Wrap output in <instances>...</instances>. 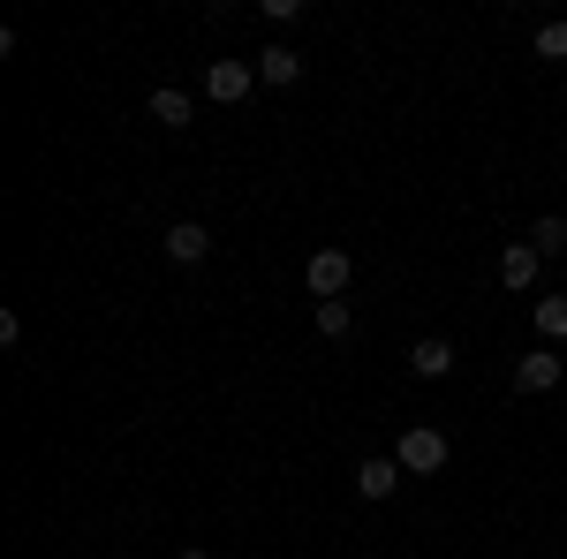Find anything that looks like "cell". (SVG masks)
I'll return each mask as SVG.
<instances>
[{
	"label": "cell",
	"instance_id": "obj_1",
	"mask_svg": "<svg viewBox=\"0 0 567 559\" xmlns=\"http://www.w3.org/2000/svg\"><path fill=\"white\" fill-rule=\"evenodd\" d=\"M393 462H401L409 476H439V469H446V431L409 424L401 438H393Z\"/></svg>",
	"mask_w": 567,
	"mask_h": 559
},
{
	"label": "cell",
	"instance_id": "obj_2",
	"mask_svg": "<svg viewBox=\"0 0 567 559\" xmlns=\"http://www.w3.org/2000/svg\"><path fill=\"white\" fill-rule=\"evenodd\" d=\"M303 280H310V296H318V302H341V296H349V280H355L349 250H318V258L303 265Z\"/></svg>",
	"mask_w": 567,
	"mask_h": 559
},
{
	"label": "cell",
	"instance_id": "obj_3",
	"mask_svg": "<svg viewBox=\"0 0 567 559\" xmlns=\"http://www.w3.org/2000/svg\"><path fill=\"white\" fill-rule=\"evenodd\" d=\"M250 84H258V69H250V61H213V69H205V91H213L219 106H243Z\"/></svg>",
	"mask_w": 567,
	"mask_h": 559
},
{
	"label": "cell",
	"instance_id": "obj_4",
	"mask_svg": "<svg viewBox=\"0 0 567 559\" xmlns=\"http://www.w3.org/2000/svg\"><path fill=\"white\" fill-rule=\"evenodd\" d=\"M560 371H567L560 348H529L523 363H515V393H553V386H560Z\"/></svg>",
	"mask_w": 567,
	"mask_h": 559
},
{
	"label": "cell",
	"instance_id": "obj_5",
	"mask_svg": "<svg viewBox=\"0 0 567 559\" xmlns=\"http://www.w3.org/2000/svg\"><path fill=\"white\" fill-rule=\"evenodd\" d=\"M401 462H393V454H371V462H363V469H355V491H363V499H371V507H379V499H393V491H401Z\"/></svg>",
	"mask_w": 567,
	"mask_h": 559
},
{
	"label": "cell",
	"instance_id": "obj_6",
	"mask_svg": "<svg viewBox=\"0 0 567 559\" xmlns=\"http://www.w3.org/2000/svg\"><path fill=\"white\" fill-rule=\"evenodd\" d=\"M537 272H545V258H537L529 242H507V250H499V288L523 296V288H537Z\"/></svg>",
	"mask_w": 567,
	"mask_h": 559
},
{
	"label": "cell",
	"instance_id": "obj_7",
	"mask_svg": "<svg viewBox=\"0 0 567 559\" xmlns=\"http://www.w3.org/2000/svg\"><path fill=\"white\" fill-rule=\"evenodd\" d=\"M296 76H303V53H296V45H280V39H272V45H265V53H258V84L288 91V84H296Z\"/></svg>",
	"mask_w": 567,
	"mask_h": 559
},
{
	"label": "cell",
	"instance_id": "obj_8",
	"mask_svg": "<svg viewBox=\"0 0 567 559\" xmlns=\"http://www.w3.org/2000/svg\"><path fill=\"white\" fill-rule=\"evenodd\" d=\"M167 258L175 265H205L213 258V235H205L197 219H175V227H167Z\"/></svg>",
	"mask_w": 567,
	"mask_h": 559
},
{
	"label": "cell",
	"instance_id": "obj_9",
	"mask_svg": "<svg viewBox=\"0 0 567 559\" xmlns=\"http://www.w3.org/2000/svg\"><path fill=\"white\" fill-rule=\"evenodd\" d=\"M409 371H416V379H446V371H454V341H416L409 348Z\"/></svg>",
	"mask_w": 567,
	"mask_h": 559
},
{
	"label": "cell",
	"instance_id": "obj_10",
	"mask_svg": "<svg viewBox=\"0 0 567 559\" xmlns=\"http://www.w3.org/2000/svg\"><path fill=\"white\" fill-rule=\"evenodd\" d=\"M529 250H537V258H560V250H567V219L545 213L537 227H529Z\"/></svg>",
	"mask_w": 567,
	"mask_h": 559
},
{
	"label": "cell",
	"instance_id": "obj_11",
	"mask_svg": "<svg viewBox=\"0 0 567 559\" xmlns=\"http://www.w3.org/2000/svg\"><path fill=\"white\" fill-rule=\"evenodd\" d=\"M152 122H167V130H182V122H189V91L159 84V91H152Z\"/></svg>",
	"mask_w": 567,
	"mask_h": 559
},
{
	"label": "cell",
	"instance_id": "obj_12",
	"mask_svg": "<svg viewBox=\"0 0 567 559\" xmlns=\"http://www.w3.org/2000/svg\"><path fill=\"white\" fill-rule=\"evenodd\" d=\"M318 333H326V341H349V333H355L349 296H341V302H318Z\"/></svg>",
	"mask_w": 567,
	"mask_h": 559
},
{
	"label": "cell",
	"instance_id": "obj_13",
	"mask_svg": "<svg viewBox=\"0 0 567 559\" xmlns=\"http://www.w3.org/2000/svg\"><path fill=\"white\" fill-rule=\"evenodd\" d=\"M537 333H545V341H567V296L537 302Z\"/></svg>",
	"mask_w": 567,
	"mask_h": 559
},
{
	"label": "cell",
	"instance_id": "obj_14",
	"mask_svg": "<svg viewBox=\"0 0 567 559\" xmlns=\"http://www.w3.org/2000/svg\"><path fill=\"white\" fill-rule=\"evenodd\" d=\"M537 61H567V23H537Z\"/></svg>",
	"mask_w": 567,
	"mask_h": 559
},
{
	"label": "cell",
	"instance_id": "obj_15",
	"mask_svg": "<svg viewBox=\"0 0 567 559\" xmlns=\"http://www.w3.org/2000/svg\"><path fill=\"white\" fill-rule=\"evenodd\" d=\"M182 559H213V552H205V545H182Z\"/></svg>",
	"mask_w": 567,
	"mask_h": 559
}]
</instances>
